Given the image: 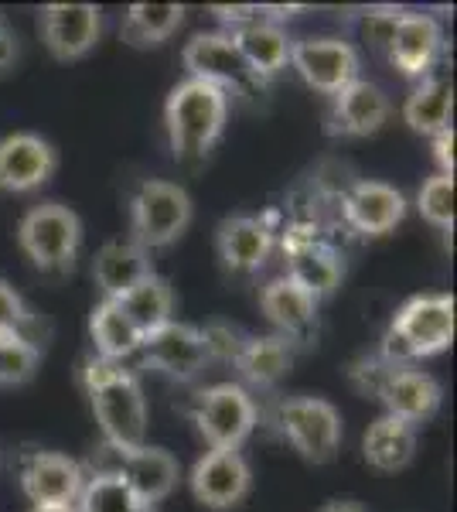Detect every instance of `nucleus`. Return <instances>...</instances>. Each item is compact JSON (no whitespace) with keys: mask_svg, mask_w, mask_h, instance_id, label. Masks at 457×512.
Returning <instances> with one entry per match:
<instances>
[{"mask_svg":"<svg viewBox=\"0 0 457 512\" xmlns=\"http://www.w3.org/2000/svg\"><path fill=\"white\" fill-rule=\"evenodd\" d=\"M417 209L420 216L437 226L440 233L454 229V178L451 175H430L417 192Z\"/></svg>","mask_w":457,"mask_h":512,"instance_id":"nucleus-33","label":"nucleus"},{"mask_svg":"<svg viewBox=\"0 0 457 512\" xmlns=\"http://www.w3.org/2000/svg\"><path fill=\"white\" fill-rule=\"evenodd\" d=\"M41 349L28 335H0V386H21L38 373Z\"/></svg>","mask_w":457,"mask_h":512,"instance_id":"nucleus-32","label":"nucleus"},{"mask_svg":"<svg viewBox=\"0 0 457 512\" xmlns=\"http://www.w3.org/2000/svg\"><path fill=\"white\" fill-rule=\"evenodd\" d=\"M451 117H454V86L440 76L420 79V86L403 103L406 127L427 137H437L440 130L451 127Z\"/></svg>","mask_w":457,"mask_h":512,"instance_id":"nucleus-27","label":"nucleus"},{"mask_svg":"<svg viewBox=\"0 0 457 512\" xmlns=\"http://www.w3.org/2000/svg\"><path fill=\"white\" fill-rule=\"evenodd\" d=\"M181 62L188 69V79L209 82V86L222 89L229 99H260L267 93V82L253 76L243 52H239L236 41L226 31H198L185 45V52H181Z\"/></svg>","mask_w":457,"mask_h":512,"instance_id":"nucleus-8","label":"nucleus"},{"mask_svg":"<svg viewBox=\"0 0 457 512\" xmlns=\"http://www.w3.org/2000/svg\"><path fill=\"white\" fill-rule=\"evenodd\" d=\"M31 325V311L24 297L7 280H0V335H24Z\"/></svg>","mask_w":457,"mask_h":512,"instance_id":"nucleus-36","label":"nucleus"},{"mask_svg":"<svg viewBox=\"0 0 457 512\" xmlns=\"http://www.w3.org/2000/svg\"><path fill=\"white\" fill-rule=\"evenodd\" d=\"M454 127L440 130V134L434 137V161L440 164V175H451L454 178Z\"/></svg>","mask_w":457,"mask_h":512,"instance_id":"nucleus-37","label":"nucleus"},{"mask_svg":"<svg viewBox=\"0 0 457 512\" xmlns=\"http://www.w3.org/2000/svg\"><path fill=\"white\" fill-rule=\"evenodd\" d=\"M106 451H113V448H106ZM103 468L120 475L123 482H127V489L151 509H157L174 489H178V478H181V468H178V461H174V454L164 448H151V444H140V448H130V451H113V465H103Z\"/></svg>","mask_w":457,"mask_h":512,"instance_id":"nucleus-17","label":"nucleus"},{"mask_svg":"<svg viewBox=\"0 0 457 512\" xmlns=\"http://www.w3.org/2000/svg\"><path fill=\"white\" fill-rule=\"evenodd\" d=\"M403 7H369V11L359 14V35L362 41H369L372 48L386 52L389 41H393L396 21H400Z\"/></svg>","mask_w":457,"mask_h":512,"instance_id":"nucleus-35","label":"nucleus"},{"mask_svg":"<svg viewBox=\"0 0 457 512\" xmlns=\"http://www.w3.org/2000/svg\"><path fill=\"white\" fill-rule=\"evenodd\" d=\"M45 48L58 62L86 59L103 35V11L93 4H48L38 11Z\"/></svg>","mask_w":457,"mask_h":512,"instance_id":"nucleus-14","label":"nucleus"},{"mask_svg":"<svg viewBox=\"0 0 457 512\" xmlns=\"http://www.w3.org/2000/svg\"><path fill=\"white\" fill-rule=\"evenodd\" d=\"M290 69L311 86L314 93L335 96L348 82L359 79V52L345 38H301L290 45Z\"/></svg>","mask_w":457,"mask_h":512,"instance_id":"nucleus-11","label":"nucleus"},{"mask_svg":"<svg viewBox=\"0 0 457 512\" xmlns=\"http://www.w3.org/2000/svg\"><path fill=\"white\" fill-rule=\"evenodd\" d=\"M191 226V195L174 181L144 178L130 195V233L140 250H164Z\"/></svg>","mask_w":457,"mask_h":512,"instance_id":"nucleus-6","label":"nucleus"},{"mask_svg":"<svg viewBox=\"0 0 457 512\" xmlns=\"http://www.w3.org/2000/svg\"><path fill=\"white\" fill-rule=\"evenodd\" d=\"M191 420H195L202 441L209 444V451H239L260 424V407L246 386L215 383L195 396Z\"/></svg>","mask_w":457,"mask_h":512,"instance_id":"nucleus-7","label":"nucleus"},{"mask_svg":"<svg viewBox=\"0 0 457 512\" xmlns=\"http://www.w3.org/2000/svg\"><path fill=\"white\" fill-rule=\"evenodd\" d=\"M185 21V7L181 4H134L123 14L120 35L134 48H151L168 41Z\"/></svg>","mask_w":457,"mask_h":512,"instance_id":"nucleus-30","label":"nucleus"},{"mask_svg":"<svg viewBox=\"0 0 457 512\" xmlns=\"http://www.w3.org/2000/svg\"><path fill=\"white\" fill-rule=\"evenodd\" d=\"M263 11H267V7H263ZM226 35H232V41H236V48L243 52V59L249 69H253L256 79L270 82L290 65V45H294V41L287 38L284 24L260 18L239 31H226Z\"/></svg>","mask_w":457,"mask_h":512,"instance_id":"nucleus-23","label":"nucleus"},{"mask_svg":"<svg viewBox=\"0 0 457 512\" xmlns=\"http://www.w3.org/2000/svg\"><path fill=\"white\" fill-rule=\"evenodd\" d=\"M82 390L106 437V448L130 451L147 444V396L134 369L93 355L82 362Z\"/></svg>","mask_w":457,"mask_h":512,"instance_id":"nucleus-1","label":"nucleus"},{"mask_svg":"<svg viewBox=\"0 0 457 512\" xmlns=\"http://www.w3.org/2000/svg\"><path fill=\"white\" fill-rule=\"evenodd\" d=\"M140 366L154 369V373L174 379V383H188L209 366L202 335L195 325H181V321H168L164 328L140 338Z\"/></svg>","mask_w":457,"mask_h":512,"instance_id":"nucleus-13","label":"nucleus"},{"mask_svg":"<svg viewBox=\"0 0 457 512\" xmlns=\"http://www.w3.org/2000/svg\"><path fill=\"white\" fill-rule=\"evenodd\" d=\"M4 31H7V28H4V14H0V35H4Z\"/></svg>","mask_w":457,"mask_h":512,"instance_id":"nucleus-41","label":"nucleus"},{"mask_svg":"<svg viewBox=\"0 0 457 512\" xmlns=\"http://www.w3.org/2000/svg\"><path fill=\"white\" fill-rule=\"evenodd\" d=\"M260 311L287 342H311L318 328V301L287 274L273 277L260 291Z\"/></svg>","mask_w":457,"mask_h":512,"instance_id":"nucleus-21","label":"nucleus"},{"mask_svg":"<svg viewBox=\"0 0 457 512\" xmlns=\"http://www.w3.org/2000/svg\"><path fill=\"white\" fill-rule=\"evenodd\" d=\"M120 311L130 318V325L137 328L140 335H151L157 328H164L168 321H174V291L164 277H144L140 284L130 287L127 294L116 297Z\"/></svg>","mask_w":457,"mask_h":512,"instance_id":"nucleus-28","label":"nucleus"},{"mask_svg":"<svg viewBox=\"0 0 457 512\" xmlns=\"http://www.w3.org/2000/svg\"><path fill=\"white\" fill-rule=\"evenodd\" d=\"M31 512H76V509H31Z\"/></svg>","mask_w":457,"mask_h":512,"instance_id":"nucleus-40","label":"nucleus"},{"mask_svg":"<svg viewBox=\"0 0 457 512\" xmlns=\"http://www.w3.org/2000/svg\"><path fill=\"white\" fill-rule=\"evenodd\" d=\"M229 120V96L198 79H181L164 103V130L174 161L198 164L219 144Z\"/></svg>","mask_w":457,"mask_h":512,"instance_id":"nucleus-2","label":"nucleus"},{"mask_svg":"<svg viewBox=\"0 0 457 512\" xmlns=\"http://www.w3.org/2000/svg\"><path fill=\"white\" fill-rule=\"evenodd\" d=\"M321 512H365L359 502H342V499H335V502H328V506H321Z\"/></svg>","mask_w":457,"mask_h":512,"instance_id":"nucleus-39","label":"nucleus"},{"mask_svg":"<svg viewBox=\"0 0 457 512\" xmlns=\"http://www.w3.org/2000/svg\"><path fill=\"white\" fill-rule=\"evenodd\" d=\"M89 335H93L99 359H110V362H123L130 355H137L140 338H144L120 311V304L110 301V297H103L93 308V315H89Z\"/></svg>","mask_w":457,"mask_h":512,"instance_id":"nucleus-29","label":"nucleus"},{"mask_svg":"<svg viewBox=\"0 0 457 512\" xmlns=\"http://www.w3.org/2000/svg\"><path fill=\"white\" fill-rule=\"evenodd\" d=\"M454 342V297L451 294H417L389 321L379 345L386 366H413L420 359L447 352Z\"/></svg>","mask_w":457,"mask_h":512,"instance_id":"nucleus-3","label":"nucleus"},{"mask_svg":"<svg viewBox=\"0 0 457 512\" xmlns=\"http://www.w3.org/2000/svg\"><path fill=\"white\" fill-rule=\"evenodd\" d=\"M151 253L140 250L134 239H113V243H103L96 250L93 260V280L99 287V294L116 301L120 294H127L130 287L140 284L144 277H151Z\"/></svg>","mask_w":457,"mask_h":512,"instance_id":"nucleus-22","label":"nucleus"},{"mask_svg":"<svg viewBox=\"0 0 457 512\" xmlns=\"http://www.w3.org/2000/svg\"><path fill=\"white\" fill-rule=\"evenodd\" d=\"M14 55H18V45H14V38L4 31V35H0V72H4L7 65L14 62Z\"/></svg>","mask_w":457,"mask_h":512,"instance_id":"nucleus-38","label":"nucleus"},{"mask_svg":"<svg viewBox=\"0 0 457 512\" xmlns=\"http://www.w3.org/2000/svg\"><path fill=\"white\" fill-rule=\"evenodd\" d=\"M58 168V154L38 134H11L0 140V192L28 195L48 185Z\"/></svg>","mask_w":457,"mask_h":512,"instance_id":"nucleus-18","label":"nucleus"},{"mask_svg":"<svg viewBox=\"0 0 457 512\" xmlns=\"http://www.w3.org/2000/svg\"><path fill=\"white\" fill-rule=\"evenodd\" d=\"M287 277L294 280L297 287H304L314 301H321V297L335 294V287L342 284L345 260L331 243L304 246V250L287 256Z\"/></svg>","mask_w":457,"mask_h":512,"instance_id":"nucleus-26","label":"nucleus"},{"mask_svg":"<svg viewBox=\"0 0 457 512\" xmlns=\"http://www.w3.org/2000/svg\"><path fill=\"white\" fill-rule=\"evenodd\" d=\"M198 335H202L209 362H236V355L246 342V335L239 328L226 325V321H212V325L198 328Z\"/></svg>","mask_w":457,"mask_h":512,"instance_id":"nucleus-34","label":"nucleus"},{"mask_svg":"<svg viewBox=\"0 0 457 512\" xmlns=\"http://www.w3.org/2000/svg\"><path fill=\"white\" fill-rule=\"evenodd\" d=\"M76 512H157V509L144 506L116 472L96 468V472L86 475V482H82Z\"/></svg>","mask_w":457,"mask_h":512,"instance_id":"nucleus-31","label":"nucleus"},{"mask_svg":"<svg viewBox=\"0 0 457 512\" xmlns=\"http://www.w3.org/2000/svg\"><path fill=\"white\" fill-rule=\"evenodd\" d=\"M232 366L239 369L243 383L256 390H273L294 369V342L280 335H246Z\"/></svg>","mask_w":457,"mask_h":512,"instance_id":"nucleus-24","label":"nucleus"},{"mask_svg":"<svg viewBox=\"0 0 457 512\" xmlns=\"http://www.w3.org/2000/svg\"><path fill=\"white\" fill-rule=\"evenodd\" d=\"M280 226L277 212H263V216H232L219 226L215 246H219V260L229 274L249 277L260 274L267 267L273 246H277Z\"/></svg>","mask_w":457,"mask_h":512,"instance_id":"nucleus-12","label":"nucleus"},{"mask_svg":"<svg viewBox=\"0 0 457 512\" xmlns=\"http://www.w3.org/2000/svg\"><path fill=\"white\" fill-rule=\"evenodd\" d=\"M389 113H393V103H389L386 89L369 79H355L342 93L331 96L328 130L338 137H369L379 134Z\"/></svg>","mask_w":457,"mask_h":512,"instance_id":"nucleus-20","label":"nucleus"},{"mask_svg":"<svg viewBox=\"0 0 457 512\" xmlns=\"http://www.w3.org/2000/svg\"><path fill=\"white\" fill-rule=\"evenodd\" d=\"M417 454V427L400 417L382 414L362 434V458L376 472H403Z\"/></svg>","mask_w":457,"mask_h":512,"instance_id":"nucleus-25","label":"nucleus"},{"mask_svg":"<svg viewBox=\"0 0 457 512\" xmlns=\"http://www.w3.org/2000/svg\"><path fill=\"white\" fill-rule=\"evenodd\" d=\"M369 373V383L362 386L365 393H376L386 407L389 417H400L406 424H423L440 410V400H444V390L430 373L413 366H386V362H372L365 366Z\"/></svg>","mask_w":457,"mask_h":512,"instance_id":"nucleus-9","label":"nucleus"},{"mask_svg":"<svg viewBox=\"0 0 457 512\" xmlns=\"http://www.w3.org/2000/svg\"><path fill=\"white\" fill-rule=\"evenodd\" d=\"M18 482L31 509H76L86 472L76 458L58 451H24Z\"/></svg>","mask_w":457,"mask_h":512,"instance_id":"nucleus-10","label":"nucleus"},{"mask_svg":"<svg viewBox=\"0 0 457 512\" xmlns=\"http://www.w3.org/2000/svg\"><path fill=\"white\" fill-rule=\"evenodd\" d=\"M18 246L38 274L62 277L76 267V256L82 246V222L69 205L41 202L21 216Z\"/></svg>","mask_w":457,"mask_h":512,"instance_id":"nucleus-4","label":"nucleus"},{"mask_svg":"<svg viewBox=\"0 0 457 512\" xmlns=\"http://www.w3.org/2000/svg\"><path fill=\"white\" fill-rule=\"evenodd\" d=\"M342 222L355 236H386L406 219V198L386 181H352L342 192Z\"/></svg>","mask_w":457,"mask_h":512,"instance_id":"nucleus-15","label":"nucleus"},{"mask_svg":"<svg viewBox=\"0 0 457 512\" xmlns=\"http://www.w3.org/2000/svg\"><path fill=\"white\" fill-rule=\"evenodd\" d=\"M444 52V35L440 24L430 14L420 11H403L396 21L393 41L386 48V59L400 69L406 79H427L434 72V65Z\"/></svg>","mask_w":457,"mask_h":512,"instance_id":"nucleus-19","label":"nucleus"},{"mask_svg":"<svg viewBox=\"0 0 457 512\" xmlns=\"http://www.w3.org/2000/svg\"><path fill=\"white\" fill-rule=\"evenodd\" d=\"M277 434L311 465H328L342 448V414L321 396H287L270 410Z\"/></svg>","mask_w":457,"mask_h":512,"instance_id":"nucleus-5","label":"nucleus"},{"mask_svg":"<svg viewBox=\"0 0 457 512\" xmlns=\"http://www.w3.org/2000/svg\"><path fill=\"white\" fill-rule=\"evenodd\" d=\"M191 495L202 502L205 509L226 512L236 509L249 495L253 475L243 458V451H205L191 468Z\"/></svg>","mask_w":457,"mask_h":512,"instance_id":"nucleus-16","label":"nucleus"}]
</instances>
